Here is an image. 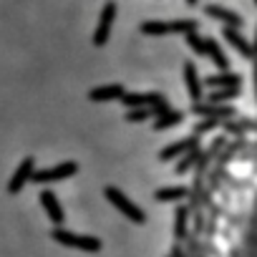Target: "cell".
<instances>
[{"label": "cell", "instance_id": "6da1fadb", "mask_svg": "<svg viewBox=\"0 0 257 257\" xmlns=\"http://www.w3.org/2000/svg\"><path fill=\"white\" fill-rule=\"evenodd\" d=\"M103 197L108 199V204L116 209V212H121L128 222H134V224H147V212L139 207V204H134L132 199H128L118 187H113V184H108L106 189H103Z\"/></svg>", "mask_w": 257, "mask_h": 257}, {"label": "cell", "instance_id": "7a4b0ae2", "mask_svg": "<svg viewBox=\"0 0 257 257\" xmlns=\"http://www.w3.org/2000/svg\"><path fill=\"white\" fill-rule=\"evenodd\" d=\"M51 237L63 244V247H71V249H81V252H101L103 242L93 234H76L71 229H63V227H53Z\"/></svg>", "mask_w": 257, "mask_h": 257}, {"label": "cell", "instance_id": "3957f363", "mask_svg": "<svg viewBox=\"0 0 257 257\" xmlns=\"http://www.w3.org/2000/svg\"><path fill=\"white\" fill-rule=\"evenodd\" d=\"M76 174H78V162H61L56 167L36 169L31 182L33 184H56V182H66V179H71Z\"/></svg>", "mask_w": 257, "mask_h": 257}, {"label": "cell", "instance_id": "277c9868", "mask_svg": "<svg viewBox=\"0 0 257 257\" xmlns=\"http://www.w3.org/2000/svg\"><path fill=\"white\" fill-rule=\"evenodd\" d=\"M33 172H36V159H33V157H26V159L18 164V169L13 172L11 182H8V194H18V192H23V187L31 184Z\"/></svg>", "mask_w": 257, "mask_h": 257}, {"label": "cell", "instance_id": "5b68a950", "mask_svg": "<svg viewBox=\"0 0 257 257\" xmlns=\"http://www.w3.org/2000/svg\"><path fill=\"white\" fill-rule=\"evenodd\" d=\"M41 204H43V209H46L48 219H51L56 227H63V222H66V212H63V207H61V202H58L56 192L43 189V192H41Z\"/></svg>", "mask_w": 257, "mask_h": 257}, {"label": "cell", "instance_id": "8992f818", "mask_svg": "<svg viewBox=\"0 0 257 257\" xmlns=\"http://www.w3.org/2000/svg\"><path fill=\"white\" fill-rule=\"evenodd\" d=\"M194 147H199V137H197V134H192V137H187V139H182V142L167 144V147L159 152V159H162V162H172V159H177L179 154H187V152L194 149Z\"/></svg>", "mask_w": 257, "mask_h": 257}, {"label": "cell", "instance_id": "52a82bcc", "mask_svg": "<svg viewBox=\"0 0 257 257\" xmlns=\"http://www.w3.org/2000/svg\"><path fill=\"white\" fill-rule=\"evenodd\" d=\"M192 113L194 116H212V118H229L234 116V108L232 106H219V103H192Z\"/></svg>", "mask_w": 257, "mask_h": 257}, {"label": "cell", "instance_id": "ba28073f", "mask_svg": "<svg viewBox=\"0 0 257 257\" xmlns=\"http://www.w3.org/2000/svg\"><path fill=\"white\" fill-rule=\"evenodd\" d=\"M126 91H123V86L121 83H111V86H101V88H93V91H88V98L93 101V103H106V101H121V96H123Z\"/></svg>", "mask_w": 257, "mask_h": 257}, {"label": "cell", "instance_id": "9c48e42d", "mask_svg": "<svg viewBox=\"0 0 257 257\" xmlns=\"http://www.w3.org/2000/svg\"><path fill=\"white\" fill-rule=\"evenodd\" d=\"M182 121H184V111L169 108V111H164V113H159V116L154 118L152 128H154V132H167V128H172V126H179Z\"/></svg>", "mask_w": 257, "mask_h": 257}, {"label": "cell", "instance_id": "30bf717a", "mask_svg": "<svg viewBox=\"0 0 257 257\" xmlns=\"http://www.w3.org/2000/svg\"><path fill=\"white\" fill-rule=\"evenodd\" d=\"M184 78H187L189 98L197 103V101L202 98V83H199V78H197V68H194V63H187V66H184Z\"/></svg>", "mask_w": 257, "mask_h": 257}, {"label": "cell", "instance_id": "8fae6325", "mask_svg": "<svg viewBox=\"0 0 257 257\" xmlns=\"http://www.w3.org/2000/svg\"><path fill=\"white\" fill-rule=\"evenodd\" d=\"M187 194H189L187 187H162V189L154 192V199L167 204V202H177V199H182V197H187Z\"/></svg>", "mask_w": 257, "mask_h": 257}, {"label": "cell", "instance_id": "7c38bea8", "mask_svg": "<svg viewBox=\"0 0 257 257\" xmlns=\"http://www.w3.org/2000/svg\"><path fill=\"white\" fill-rule=\"evenodd\" d=\"M242 83V78L239 76H234V73H222V76H209L207 78V86H212V88H222V86H239Z\"/></svg>", "mask_w": 257, "mask_h": 257}, {"label": "cell", "instance_id": "4fadbf2b", "mask_svg": "<svg viewBox=\"0 0 257 257\" xmlns=\"http://www.w3.org/2000/svg\"><path fill=\"white\" fill-rule=\"evenodd\" d=\"M234 96H239V86H222V88H214V93L209 96V103H222Z\"/></svg>", "mask_w": 257, "mask_h": 257}, {"label": "cell", "instance_id": "5bb4252c", "mask_svg": "<svg viewBox=\"0 0 257 257\" xmlns=\"http://www.w3.org/2000/svg\"><path fill=\"white\" fill-rule=\"evenodd\" d=\"M152 116H154L152 108H147V106H137V108H128L123 118H126L128 123H142V121H147V118H152Z\"/></svg>", "mask_w": 257, "mask_h": 257}, {"label": "cell", "instance_id": "9a60e30c", "mask_svg": "<svg viewBox=\"0 0 257 257\" xmlns=\"http://www.w3.org/2000/svg\"><path fill=\"white\" fill-rule=\"evenodd\" d=\"M111 18H113V6H108L106 11H103V18H101V28L96 31V36H93V41L101 46L103 41H106V36H108V26H111Z\"/></svg>", "mask_w": 257, "mask_h": 257}, {"label": "cell", "instance_id": "2e32d148", "mask_svg": "<svg viewBox=\"0 0 257 257\" xmlns=\"http://www.w3.org/2000/svg\"><path fill=\"white\" fill-rule=\"evenodd\" d=\"M197 157H199V147L189 149V152H187V157H184V159H182V162L174 167V174H187V172L192 169V164L197 162Z\"/></svg>", "mask_w": 257, "mask_h": 257}, {"label": "cell", "instance_id": "e0dca14e", "mask_svg": "<svg viewBox=\"0 0 257 257\" xmlns=\"http://www.w3.org/2000/svg\"><path fill=\"white\" fill-rule=\"evenodd\" d=\"M174 234L179 239L187 234V207H177V212H174Z\"/></svg>", "mask_w": 257, "mask_h": 257}, {"label": "cell", "instance_id": "ac0fdd59", "mask_svg": "<svg viewBox=\"0 0 257 257\" xmlns=\"http://www.w3.org/2000/svg\"><path fill=\"white\" fill-rule=\"evenodd\" d=\"M222 121L219 118H212V116H207L202 123H194V132L192 134H197V137H202V134H207V132H212V128H217Z\"/></svg>", "mask_w": 257, "mask_h": 257}, {"label": "cell", "instance_id": "d6986e66", "mask_svg": "<svg viewBox=\"0 0 257 257\" xmlns=\"http://www.w3.org/2000/svg\"><path fill=\"white\" fill-rule=\"evenodd\" d=\"M227 38L232 41V46H234V48H237L242 56H252V48H249V46H247V43H244L239 36H234V33H227Z\"/></svg>", "mask_w": 257, "mask_h": 257}, {"label": "cell", "instance_id": "ffe728a7", "mask_svg": "<svg viewBox=\"0 0 257 257\" xmlns=\"http://www.w3.org/2000/svg\"><path fill=\"white\" fill-rule=\"evenodd\" d=\"M207 13H209V16H217V18H222V21H227V23H237V26H239V18H237V16H232V13H227V11L207 8Z\"/></svg>", "mask_w": 257, "mask_h": 257}, {"label": "cell", "instance_id": "44dd1931", "mask_svg": "<svg viewBox=\"0 0 257 257\" xmlns=\"http://www.w3.org/2000/svg\"><path fill=\"white\" fill-rule=\"evenodd\" d=\"M209 53H212V58H214V63H217L219 68H227V58L222 56V51H219V48H214V46H209Z\"/></svg>", "mask_w": 257, "mask_h": 257}, {"label": "cell", "instance_id": "7402d4cb", "mask_svg": "<svg viewBox=\"0 0 257 257\" xmlns=\"http://www.w3.org/2000/svg\"><path fill=\"white\" fill-rule=\"evenodd\" d=\"M189 43H192V48H194L197 53H204V51H207V48H204V46H202V43L194 38V36H189Z\"/></svg>", "mask_w": 257, "mask_h": 257}, {"label": "cell", "instance_id": "603a6c76", "mask_svg": "<svg viewBox=\"0 0 257 257\" xmlns=\"http://www.w3.org/2000/svg\"><path fill=\"white\" fill-rule=\"evenodd\" d=\"M169 257H184V252H182V249H179V247L174 244V247H172V254H169Z\"/></svg>", "mask_w": 257, "mask_h": 257}, {"label": "cell", "instance_id": "cb8c5ba5", "mask_svg": "<svg viewBox=\"0 0 257 257\" xmlns=\"http://www.w3.org/2000/svg\"><path fill=\"white\" fill-rule=\"evenodd\" d=\"M254 96H257V66H254Z\"/></svg>", "mask_w": 257, "mask_h": 257}]
</instances>
